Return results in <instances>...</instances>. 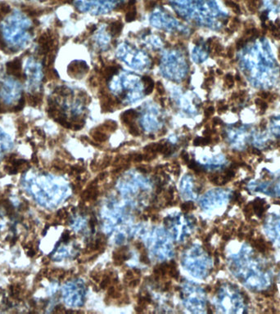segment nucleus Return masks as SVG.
Returning a JSON list of instances; mask_svg holds the SVG:
<instances>
[{"instance_id":"20e7f679","label":"nucleus","mask_w":280,"mask_h":314,"mask_svg":"<svg viewBox=\"0 0 280 314\" xmlns=\"http://www.w3.org/2000/svg\"><path fill=\"white\" fill-rule=\"evenodd\" d=\"M22 85L20 81L12 76L0 79V100L5 105H15L22 96Z\"/></svg>"},{"instance_id":"7ed1b4c3","label":"nucleus","mask_w":280,"mask_h":314,"mask_svg":"<svg viewBox=\"0 0 280 314\" xmlns=\"http://www.w3.org/2000/svg\"><path fill=\"white\" fill-rule=\"evenodd\" d=\"M26 88L29 93H36L44 79L42 64L34 57H28L24 64Z\"/></svg>"},{"instance_id":"2eb2a0df","label":"nucleus","mask_w":280,"mask_h":314,"mask_svg":"<svg viewBox=\"0 0 280 314\" xmlns=\"http://www.w3.org/2000/svg\"><path fill=\"white\" fill-rule=\"evenodd\" d=\"M213 112H214V108L212 107H208L206 110H205V115L207 117H209L211 116L212 114H213Z\"/></svg>"},{"instance_id":"1a4fd4ad","label":"nucleus","mask_w":280,"mask_h":314,"mask_svg":"<svg viewBox=\"0 0 280 314\" xmlns=\"http://www.w3.org/2000/svg\"><path fill=\"white\" fill-rule=\"evenodd\" d=\"M136 17H137L136 11H135V9H134V7H132V8H130V9L128 11V12H127L126 16H125V20H126L127 22H131L135 20Z\"/></svg>"},{"instance_id":"f257e3e1","label":"nucleus","mask_w":280,"mask_h":314,"mask_svg":"<svg viewBox=\"0 0 280 314\" xmlns=\"http://www.w3.org/2000/svg\"><path fill=\"white\" fill-rule=\"evenodd\" d=\"M239 66L249 83L258 89L274 88L280 78V66L266 38L254 39L242 48Z\"/></svg>"},{"instance_id":"f8f14e48","label":"nucleus","mask_w":280,"mask_h":314,"mask_svg":"<svg viewBox=\"0 0 280 314\" xmlns=\"http://www.w3.org/2000/svg\"><path fill=\"white\" fill-rule=\"evenodd\" d=\"M132 156H133V157H131L132 161H134V162H140L144 160V156L141 154H134Z\"/></svg>"},{"instance_id":"9d476101","label":"nucleus","mask_w":280,"mask_h":314,"mask_svg":"<svg viewBox=\"0 0 280 314\" xmlns=\"http://www.w3.org/2000/svg\"><path fill=\"white\" fill-rule=\"evenodd\" d=\"M129 133L134 135V136H139V130L138 129V127L136 125H134V124H129Z\"/></svg>"},{"instance_id":"6ab92c4d","label":"nucleus","mask_w":280,"mask_h":314,"mask_svg":"<svg viewBox=\"0 0 280 314\" xmlns=\"http://www.w3.org/2000/svg\"><path fill=\"white\" fill-rule=\"evenodd\" d=\"M20 1H34V0H20Z\"/></svg>"},{"instance_id":"f3484780","label":"nucleus","mask_w":280,"mask_h":314,"mask_svg":"<svg viewBox=\"0 0 280 314\" xmlns=\"http://www.w3.org/2000/svg\"><path fill=\"white\" fill-rule=\"evenodd\" d=\"M97 29V26H96L95 25H91V26L88 27V29H89V34H93V32H94L95 29Z\"/></svg>"},{"instance_id":"39448f33","label":"nucleus","mask_w":280,"mask_h":314,"mask_svg":"<svg viewBox=\"0 0 280 314\" xmlns=\"http://www.w3.org/2000/svg\"><path fill=\"white\" fill-rule=\"evenodd\" d=\"M270 130L274 136L280 139V114L271 117L270 119Z\"/></svg>"},{"instance_id":"ddd939ff","label":"nucleus","mask_w":280,"mask_h":314,"mask_svg":"<svg viewBox=\"0 0 280 314\" xmlns=\"http://www.w3.org/2000/svg\"><path fill=\"white\" fill-rule=\"evenodd\" d=\"M181 207H182V209H183V210H185V211H188V210H190V209H192V208L193 207V205H192L191 202H187V203H184V204H183Z\"/></svg>"},{"instance_id":"6e6552de","label":"nucleus","mask_w":280,"mask_h":314,"mask_svg":"<svg viewBox=\"0 0 280 314\" xmlns=\"http://www.w3.org/2000/svg\"><path fill=\"white\" fill-rule=\"evenodd\" d=\"M122 26L123 25L120 21H116L113 22L111 26H110V31L112 33L114 36H117L120 34V31L122 29Z\"/></svg>"},{"instance_id":"423d86ee","label":"nucleus","mask_w":280,"mask_h":314,"mask_svg":"<svg viewBox=\"0 0 280 314\" xmlns=\"http://www.w3.org/2000/svg\"><path fill=\"white\" fill-rule=\"evenodd\" d=\"M137 116H138V112L134 110H126L124 113H122L121 115H120V119L124 124L129 125V124H131V122Z\"/></svg>"},{"instance_id":"4468645a","label":"nucleus","mask_w":280,"mask_h":314,"mask_svg":"<svg viewBox=\"0 0 280 314\" xmlns=\"http://www.w3.org/2000/svg\"><path fill=\"white\" fill-rule=\"evenodd\" d=\"M153 88H154V82H152V83H149V84H148L147 85V88H146V94H151L152 92V90H153Z\"/></svg>"},{"instance_id":"a211bd4d","label":"nucleus","mask_w":280,"mask_h":314,"mask_svg":"<svg viewBox=\"0 0 280 314\" xmlns=\"http://www.w3.org/2000/svg\"><path fill=\"white\" fill-rule=\"evenodd\" d=\"M138 284H139V280H132L129 282V285L132 286V287H135Z\"/></svg>"},{"instance_id":"9b49d317","label":"nucleus","mask_w":280,"mask_h":314,"mask_svg":"<svg viewBox=\"0 0 280 314\" xmlns=\"http://www.w3.org/2000/svg\"><path fill=\"white\" fill-rule=\"evenodd\" d=\"M156 91L158 92V93L160 95H163L164 93H165V88H164L163 85H162V83H161V82H157V83H156Z\"/></svg>"},{"instance_id":"f03ea898","label":"nucleus","mask_w":280,"mask_h":314,"mask_svg":"<svg viewBox=\"0 0 280 314\" xmlns=\"http://www.w3.org/2000/svg\"><path fill=\"white\" fill-rule=\"evenodd\" d=\"M32 26L31 20L27 15L16 11L0 22V34L8 48L20 50L31 40Z\"/></svg>"},{"instance_id":"0eeeda50","label":"nucleus","mask_w":280,"mask_h":314,"mask_svg":"<svg viewBox=\"0 0 280 314\" xmlns=\"http://www.w3.org/2000/svg\"><path fill=\"white\" fill-rule=\"evenodd\" d=\"M91 135H92V137H93L95 141H99V142H103V141H105L107 139V134H105L103 131L99 130L98 128L93 130V132H91Z\"/></svg>"},{"instance_id":"dca6fc26","label":"nucleus","mask_w":280,"mask_h":314,"mask_svg":"<svg viewBox=\"0 0 280 314\" xmlns=\"http://www.w3.org/2000/svg\"><path fill=\"white\" fill-rule=\"evenodd\" d=\"M35 254H36V252H35V250H34V249L33 248L28 249V250H27V255L29 256V257H34V256L35 255Z\"/></svg>"}]
</instances>
